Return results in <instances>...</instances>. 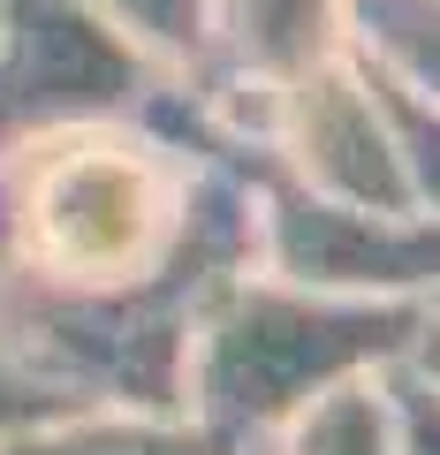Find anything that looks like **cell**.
<instances>
[{
	"mask_svg": "<svg viewBox=\"0 0 440 455\" xmlns=\"http://www.w3.org/2000/svg\"><path fill=\"white\" fill-rule=\"evenodd\" d=\"M16 266V205H8V167H0V274Z\"/></svg>",
	"mask_w": 440,
	"mask_h": 455,
	"instance_id": "obj_14",
	"label": "cell"
},
{
	"mask_svg": "<svg viewBox=\"0 0 440 455\" xmlns=\"http://www.w3.org/2000/svg\"><path fill=\"white\" fill-rule=\"evenodd\" d=\"M418 311L425 304L395 296H319L244 266L197 304L182 418L220 455H251L326 387L395 364L410 349Z\"/></svg>",
	"mask_w": 440,
	"mask_h": 455,
	"instance_id": "obj_1",
	"label": "cell"
},
{
	"mask_svg": "<svg viewBox=\"0 0 440 455\" xmlns=\"http://www.w3.org/2000/svg\"><path fill=\"white\" fill-rule=\"evenodd\" d=\"M0 455H220L182 410H68L0 440Z\"/></svg>",
	"mask_w": 440,
	"mask_h": 455,
	"instance_id": "obj_7",
	"label": "cell"
},
{
	"mask_svg": "<svg viewBox=\"0 0 440 455\" xmlns=\"http://www.w3.org/2000/svg\"><path fill=\"white\" fill-rule=\"evenodd\" d=\"M342 46L388 92L440 107V0H342Z\"/></svg>",
	"mask_w": 440,
	"mask_h": 455,
	"instance_id": "obj_6",
	"label": "cell"
},
{
	"mask_svg": "<svg viewBox=\"0 0 440 455\" xmlns=\"http://www.w3.org/2000/svg\"><path fill=\"white\" fill-rule=\"evenodd\" d=\"M244 266H259L251 243H197L145 281H46L8 266L0 334L76 410H182L197 304Z\"/></svg>",
	"mask_w": 440,
	"mask_h": 455,
	"instance_id": "obj_2",
	"label": "cell"
},
{
	"mask_svg": "<svg viewBox=\"0 0 440 455\" xmlns=\"http://www.w3.org/2000/svg\"><path fill=\"white\" fill-rule=\"evenodd\" d=\"M266 455H395V410L380 372H357L342 387H326L274 433Z\"/></svg>",
	"mask_w": 440,
	"mask_h": 455,
	"instance_id": "obj_8",
	"label": "cell"
},
{
	"mask_svg": "<svg viewBox=\"0 0 440 455\" xmlns=\"http://www.w3.org/2000/svg\"><path fill=\"white\" fill-rule=\"evenodd\" d=\"M266 448H274V440H266ZM266 448H251V455H266Z\"/></svg>",
	"mask_w": 440,
	"mask_h": 455,
	"instance_id": "obj_15",
	"label": "cell"
},
{
	"mask_svg": "<svg viewBox=\"0 0 440 455\" xmlns=\"http://www.w3.org/2000/svg\"><path fill=\"white\" fill-rule=\"evenodd\" d=\"M167 68L84 0H0V160L46 130L137 114Z\"/></svg>",
	"mask_w": 440,
	"mask_h": 455,
	"instance_id": "obj_3",
	"label": "cell"
},
{
	"mask_svg": "<svg viewBox=\"0 0 440 455\" xmlns=\"http://www.w3.org/2000/svg\"><path fill=\"white\" fill-rule=\"evenodd\" d=\"M380 387H388V410H395V455H440V395L403 357L380 364Z\"/></svg>",
	"mask_w": 440,
	"mask_h": 455,
	"instance_id": "obj_11",
	"label": "cell"
},
{
	"mask_svg": "<svg viewBox=\"0 0 440 455\" xmlns=\"http://www.w3.org/2000/svg\"><path fill=\"white\" fill-rule=\"evenodd\" d=\"M403 364H410V372H418L425 387L440 395V296L418 311V326H410V349H403Z\"/></svg>",
	"mask_w": 440,
	"mask_h": 455,
	"instance_id": "obj_13",
	"label": "cell"
},
{
	"mask_svg": "<svg viewBox=\"0 0 440 455\" xmlns=\"http://www.w3.org/2000/svg\"><path fill=\"white\" fill-rule=\"evenodd\" d=\"M115 23L130 46H145L167 76H190L197 46H205V0H84Z\"/></svg>",
	"mask_w": 440,
	"mask_h": 455,
	"instance_id": "obj_9",
	"label": "cell"
},
{
	"mask_svg": "<svg viewBox=\"0 0 440 455\" xmlns=\"http://www.w3.org/2000/svg\"><path fill=\"white\" fill-rule=\"evenodd\" d=\"M251 197H259V274L319 289V296H395V304L440 296L433 212L342 205V197H319L296 175H281L274 160L251 167Z\"/></svg>",
	"mask_w": 440,
	"mask_h": 455,
	"instance_id": "obj_4",
	"label": "cell"
},
{
	"mask_svg": "<svg viewBox=\"0 0 440 455\" xmlns=\"http://www.w3.org/2000/svg\"><path fill=\"white\" fill-rule=\"evenodd\" d=\"M266 160L281 175H296L304 190L342 197L364 212H418L403 175V145H395L388 99L357 61L326 53L319 68H304L296 84H281L274 114H266Z\"/></svg>",
	"mask_w": 440,
	"mask_h": 455,
	"instance_id": "obj_5",
	"label": "cell"
},
{
	"mask_svg": "<svg viewBox=\"0 0 440 455\" xmlns=\"http://www.w3.org/2000/svg\"><path fill=\"white\" fill-rule=\"evenodd\" d=\"M380 84V76H372ZM380 99H388V122H395V145H403V175H410V197H418V212H433L440 220V107H425V99H403L380 84Z\"/></svg>",
	"mask_w": 440,
	"mask_h": 455,
	"instance_id": "obj_10",
	"label": "cell"
},
{
	"mask_svg": "<svg viewBox=\"0 0 440 455\" xmlns=\"http://www.w3.org/2000/svg\"><path fill=\"white\" fill-rule=\"evenodd\" d=\"M68 410L76 403H68L61 387H46V379L8 349V334H0V440L31 433V425H46V418H68Z\"/></svg>",
	"mask_w": 440,
	"mask_h": 455,
	"instance_id": "obj_12",
	"label": "cell"
}]
</instances>
